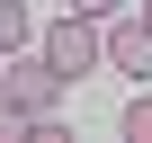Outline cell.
Here are the masks:
<instances>
[{
	"mask_svg": "<svg viewBox=\"0 0 152 143\" xmlns=\"http://www.w3.org/2000/svg\"><path fill=\"white\" fill-rule=\"evenodd\" d=\"M63 9H81V18H116L125 0H63Z\"/></svg>",
	"mask_w": 152,
	"mask_h": 143,
	"instance_id": "cell-6",
	"label": "cell"
},
{
	"mask_svg": "<svg viewBox=\"0 0 152 143\" xmlns=\"http://www.w3.org/2000/svg\"><path fill=\"white\" fill-rule=\"evenodd\" d=\"M36 45H45V63L63 72V81H90V72L107 63V18H81V9H63L54 27H36Z\"/></svg>",
	"mask_w": 152,
	"mask_h": 143,
	"instance_id": "cell-2",
	"label": "cell"
},
{
	"mask_svg": "<svg viewBox=\"0 0 152 143\" xmlns=\"http://www.w3.org/2000/svg\"><path fill=\"white\" fill-rule=\"evenodd\" d=\"M107 63L134 72V81H152V27H143V9H134V18H125V9L107 18Z\"/></svg>",
	"mask_w": 152,
	"mask_h": 143,
	"instance_id": "cell-3",
	"label": "cell"
},
{
	"mask_svg": "<svg viewBox=\"0 0 152 143\" xmlns=\"http://www.w3.org/2000/svg\"><path fill=\"white\" fill-rule=\"evenodd\" d=\"M36 45V18H27V0H0V54H18Z\"/></svg>",
	"mask_w": 152,
	"mask_h": 143,
	"instance_id": "cell-4",
	"label": "cell"
},
{
	"mask_svg": "<svg viewBox=\"0 0 152 143\" xmlns=\"http://www.w3.org/2000/svg\"><path fill=\"white\" fill-rule=\"evenodd\" d=\"M143 27H152V0H143Z\"/></svg>",
	"mask_w": 152,
	"mask_h": 143,
	"instance_id": "cell-7",
	"label": "cell"
},
{
	"mask_svg": "<svg viewBox=\"0 0 152 143\" xmlns=\"http://www.w3.org/2000/svg\"><path fill=\"white\" fill-rule=\"evenodd\" d=\"M116 125H125V143H152V90H143V98H125V116H116Z\"/></svg>",
	"mask_w": 152,
	"mask_h": 143,
	"instance_id": "cell-5",
	"label": "cell"
},
{
	"mask_svg": "<svg viewBox=\"0 0 152 143\" xmlns=\"http://www.w3.org/2000/svg\"><path fill=\"white\" fill-rule=\"evenodd\" d=\"M63 72L45 63V45H18V54H0V107H18V116H45V107H63Z\"/></svg>",
	"mask_w": 152,
	"mask_h": 143,
	"instance_id": "cell-1",
	"label": "cell"
}]
</instances>
